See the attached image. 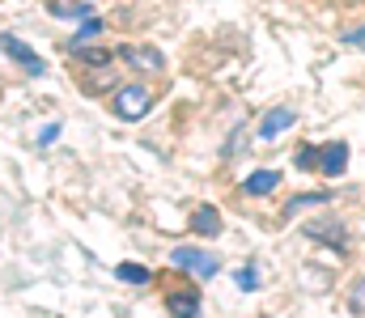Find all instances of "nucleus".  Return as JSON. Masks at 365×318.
Masks as SVG:
<instances>
[{"label":"nucleus","instance_id":"obj_1","mask_svg":"<svg viewBox=\"0 0 365 318\" xmlns=\"http://www.w3.org/2000/svg\"><path fill=\"white\" fill-rule=\"evenodd\" d=\"M149 106H153V94L145 85H119L115 90V102H110V115L123 119V123H140L149 115Z\"/></svg>","mask_w":365,"mask_h":318},{"label":"nucleus","instance_id":"obj_2","mask_svg":"<svg viewBox=\"0 0 365 318\" xmlns=\"http://www.w3.org/2000/svg\"><path fill=\"white\" fill-rule=\"evenodd\" d=\"M170 263H175V267H182V272H191V276H200V280H212V276L221 272L217 255L195 250V246H175V250H170Z\"/></svg>","mask_w":365,"mask_h":318},{"label":"nucleus","instance_id":"obj_3","mask_svg":"<svg viewBox=\"0 0 365 318\" xmlns=\"http://www.w3.org/2000/svg\"><path fill=\"white\" fill-rule=\"evenodd\" d=\"M306 238H310V242H323V246L336 250V255H349V229H344V221H336V216L310 221V225H306Z\"/></svg>","mask_w":365,"mask_h":318},{"label":"nucleus","instance_id":"obj_4","mask_svg":"<svg viewBox=\"0 0 365 318\" xmlns=\"http://www.w3.org/2000/svg\"><path fill=\"white\" fill-rule=\"evenodd\" d=\"M0 51H4V55H9L26 77H43V73H47V64L38 60V51H30L17 34H0Z\"/></svg>","mask_w":365,"mask_h":318},{"label":"nucleus","instance_id":"obj_5","mask_svg":"<svg viewBox=\"0 0 365 318\" xmlns=\"http://www.w3.org/2000/svg\"><path fill=\"white\" fill-rule=\"evenodd\" d=\"M119 55H123V64H132L136 73H162L166 68V55L162 51H153V47H119Z\"/></svg>","mask_w":365,"mask_h":318},{"label":"nucleus","instance_id":"obj_6","mask_svg":"<svg viewBox=\"0 0 365 318\" xmlns=\"http://www.w3.org/2000/svg\"><path fill=\"white\" fill-rule=\"evenodd\" d=\"M191 229H195L200 238H221L225 221H221V212L212 208V204H200V208L191 212Z\"/></svg>","mask_w":365,"mask_h":318},{"label":"nucleus","instance_id":"obj_7","mask_svg":"<svg viewBox=\"0 0 365 318\" xmlns=\"http://www.w3.org/2000/svg\"><path fill=\"white\" fill-rule=\"evenodd\" d=\"M297 123V115L289 110V106H276V110H268L264 115V123H259V140H276L280 132H289Z\"/></svg>","mask_w":365,"mask_h":318},{"label":"nucleus","instance_id":"obj_8","mask_svg":"<svg viewBox=\"0 0 365 318\" xmlns=\"http://www.w3.org/2000/svg\"><path fill=\"white\" fill-rule=\"evenodd\" d=\"M166 310L175 318H200V293H195V289L170 293V297H166Z\"/></svg>","mask_w":365,"mask_h":318},{"label":"nucleus","instance_id":"obj_9","mask_svg":"<svg viewBox=\"0 0 365 318\" xmlns=\"http://www.w3.org/2000/svg\"><path fill=\"white\" fill-rule=\"evenodd\" d=\"M344 166H349V144H323V161H319V170H323L327 179H340Z\"/></svg>","mask_w":365,"mask_h":318},{"label":"nucleus","instance_id":"obj_10","mask_svg":"<svg viewBox=\"0 0 365 318\" xmlns=\"http://www.w3.org/2000/svg\"><path fill=\"white\" fill-rule=\"evenodd\" d=\"M276 183H280V170H255V174H247L242 191H247V196H272Z\"/></svg>","mask_w":365,"mask_h":318},{"label":"nucleus","instance_id":"obj_11","mask_svg":"<svg viewBox=\"0 0 365 318\" xmlns=\"http://www.w3.org/2000/svg\"><path fill=\"white\" fill-rule=\"evenodd\" d=\"M331 200V191H306V196H293L289 204H284V212H280V221H293L302 208H319V204H327Z\"/></svg>","mask_w":365,"mask_h":318},{"label":"nucleus","instance_id":"obj_12","mask_svg":"<svg viewBox=\"0 0 365 318\" xmlns=\"http://www.w3.org/2000/svg\"><path fill=\"white\" fill-rule=\"evenodd\" d=\"M115 280H123V285H136V289H145V285L153 280V272H149L145 263H119V267H115Z\"/></svg>","mask_w":365,"mask_h":318},{"label":"nucleus","instance_id":"obj_13","mask_svg":"<svg viewBox=\"0 0 365 318\" xmlns=\"http://www.w3.org/2000/svg\"><path fill=\"white\" fill-rule=\"evenodd\" d=\"M68 51H73V60H81V64H90V68H106V64H110V51H106V47L81 43V47H68Z\"/></svg>","mask_w":365,"mask_h":318},{"label":"nucleus","instance_id":"obj_14","mask_svg":"<svg viewBox=\"0 0 365 318\" xmlns=\"http://www.w3.org/2000/svg\"><path fill=\"white\" fill-rule=\"evenodd\" d=\"M234 285H238L242 293H255V289H259V267H255V263L238 267V272H234Z\"/></svg>","mask_w":365,"mask_h":318},{"label":"nucleus","instance_id":"obj_15","mask_svg":"<svg viewBox=\"0 0 365 318\" xmlns=\"http://www.w3.org/2000/svg\"><path fill=\"white\" fill-rule=\"evenodd\" d=\"M319 161H323V149L302 144V153H297V170H319Z\"/></svg>","mask_w":365,"mask_h":318},{"label":"nucleus","instance_id":"obj_16","mask_svg":"<svg viewBox=\"0 0 365 318\" xmlns=\"http://www.w3.org/2000/svg\"><path fill=\"white\" fill-rule=\"evenodd\" d=\"M98 30H102V17H86V26H81V34H77V38H73L68 47H81V43H90V38L98 34Z\"/></svg>","mask_w":365,"mask_h":318},{"label":"nucleus","instance_id":"obj_17","mask_svg":"<svg viewBox=\"0 0 365 318\" xmlns=\"http://www.w3.org/2000/svg\"><path fill=\"white\" fill-rule=\"evenodd\" d=\"M349 310H353L357 318L365 314V276L357 280V285H353V297H349Z\"/></svg>","mask_w":365,"mask_h":318},{"label":"nucleus","instance_id":"obj_18","mask_svg":"<svg viewBox=\"0 0 365 318\" xmlns=\"http://www.w3.org/2000/svg\"><path fill=\"white\" fill-rule=\"evenodd\" d=\"M60 132H64V127H60V123H47V127H43V132H38V149H51V144H56V140H60Z\"/></svg>","mask_w":365,"mask_h":318},{"label":"nucleus","instance_id":"obj_19","mask_svg":"<svg viewBox=\"0 0 365 318\" xmlns=\"http://www.w3.org/2000/svg\"><path fill=\"white\" fill-rule=\"evenodd\" d=\"M365 43V26L361 30H349V34H344V47H361Z\"/></svg>","mask_w":365,"mask_h":318}]
</instances>
